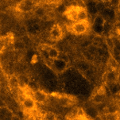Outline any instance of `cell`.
I'll list each match as a JSON object with an SVG mask.
<instances>
[{
	"label": "cell",
	"mask_w": 120,
	"mask_h": 120,
	"mask_svg": "<svg viewBox=\"0 0 120 120\" xmlns=\"http://www.w3.org/2000/svg\"><path fill=\"white\" fill-rule=\"evenodd\" d=\"M89 28V22L86 21H78L73 22L68 26V30L76 35H82L86 34Z\"/></svg>",
	"instance_id": "obj_1"
},
{
	"label": "cell",
	"mask_w": 120,
	"mask_h": 120,
	"mask_svg": "<svg viewBox=\"0 0 120 120\" xmlns=\"http://www.w3.org/2000/svg\"><path fill=\"white\" fill-rule=\"evenodd\" d=\"M35 3L34 0H21L16 6V11L19 13H29L33 11Z\"/></svg>",
	"instance_id": "obj_2"
},
{
	"label": "cell",
	"mask_w": 120,
	"mask_h": 120,
	"mask_svg": "<svg viewBox=\"0 0 120 120\" xmlns=\"http://www.w3.org/2000/svg\"><path fill=\"white\" fill-rule=\"evenodd\" d=\"M49 36L51 40L57 41L63 38V30L58 24H55L52 26L49 32Z\"/></svg>",
	"instance_id": "obj_3"
},
{
	"label": "cell",
	"mask_w": 120,
	"mask_h": 120,
	"mask_svg": "<svg viewBox=\"0 0 120 120\" xmlns=\"http://www.w3.org/2000/svg\"><path fill=\"white\" fill-rule=\"evenodd\" d=\"M80 7H73V6H70L67 8L66 11L64 12V15L68 19L73 22H78V12Z\"/></svg>",
	"instance_id": "obj_4"
},
{
	"label": "cell",
	"mask_w": 120,
	"mask_h": 120,
	"mask_svg": "<svg viewBox=\"0 0 120 120\" xmlns=\"http://www.w3.org/2000/svg\"><path fill=\"white\" fill-rule=\"evenodd\" d=\"M36 101L34 99V97H31L30 95H26L22 101V106L26 110L30 111H32L36 108Z\"/></svg>",
	"instance_id": "obj_5"
},
{
	"label": "cell",
	"mask_w": 120,
	"mask_h": 120,
	"mask_svg": "<svg viewBox=\"0 0 120 120\" xmlns=\"http://www.w3.org/2000/svg\"><path fill=\"white\" fill-rule=\"evenodd\" d=\"M104 19L101 16H97L93 23V29L96 34H100L104 29Z\"/></svg>",
	"instance_id": "obj_6"
},
{
	"label": "cell",
	"mask_w": 120,
	"mask_h": 120,
	"mask_svg": "<svg viewBox=\"0 0 120 120\" xmlns=\"http://www.w3.org/2000/svg\"><path fill=\"white\" fill-rule=\"evenodd\" d=\"M33 97L38 103H44L47 100L48 95L41 90H36L33 92Z\"/></svg>",
	"instance_id": "obj_7"
},
{
	"label": "cell",
	"mask_w": 120,
	"mask_h": 120,
	"mask_svg": "<svg viewBox=\"0 0 120 120\" xmlns=\"http://www.w3.org/2000/svg\"><path fill=\"white\" fill-rule=\"evenodd\" d=\"M46 50L45 51L47 52L48 56L49 59L51 60H56V59L59 58V55H60V52H59L58 49H56V48L52 47V46H46Z\"/></svg>",
	"instance_id": "obj_8"
},
{
	"label": "cell",
	"mask_w": 120,
	"mask_h": 120,
	"mask_svg": "<svg viewBox=\"0 0 120 120\" xmlns=\"http://www.w3.org/2000/svg\"><path fill=\"white\" fill-rule=\"evenodd\" d=\"M92 103H94L95 104H99L102 103L103 101L105 100V94L104 91H99L98 92H96L95 95H93L92 96Z\"/></svg>",
	"instance_id": "obj_9"
},
{
	"label": "cell",
	"mask_w": 120,
	"mask_h": 120,
	"mask_svg": "<svg viewBox=\"0 0 120 120\" xmlns=\"http://www.w3.org/2000/svg\"><path fill=\"white\" fill-rule=\"evenodd\" d=\"M87 20V11L86 8L80 7L78 12V21H86Z\"/></svg>",
	"instance_id": "obj_10"
},
{
	"label": "cell",
	"mask_w": 120,
	"mask_h": 120,
	"mask_svg": "<svg viewBox=\"0 0 120 120\" xmlns=\"http://www.w3.org/2000/svg\"><path fill=\"white\" fill-rule=\"evenodd\" d=\"M44 120H57V116L54 112L52 111H47L43 115Z\"/></svg>",
	"instance_id": "obj_11"
},
{
	"label": "cell",
	"mask_w": 120,
	"mask_h": 120,
	"mask_svg": "<svg viewBox=\"0 0 120 120\" xmlns=\"http://www.w3.org/2000/svg\"><path fill=\"white\" fill-rule=\"evenodd\" d=\"M107 79L110 81V82L115 83V81L116 80V79H117L116 73H115V71L112 70V71H111V72H109L108 73H107Z\"/></svg>",
	"instance_id": "obj_12"
},
{
	"label": "cell",
	"mask_w": 120,
	"mask_h": 120,
	"mask_svg": "<svg viewBox=\"0 0 120 120\" xmlns=\"http://www.w3.org/2000/svg\"><path fill=\"white\" fill-rule=\"evenodd\" d=\"M119 113H109L106 114V119L107 120H119Z\"/></svg>",
	"instance_id": "obj_13"
},
{
	"label": "cell",
	"mask_w": 120,
	"mask_h": 120,
	"mask_svg": "<svg viewBox=\"0 0 120 120\" xmlns=\"http://www.w3.org/2000/svg\"><path fill=\"white\" fill-rule=\"evenodd\" d=\"M10 84L11 85V87H16L18 86V80L17 79V77L15 76H12L10 79Z\"/></svg>",
	"instance_id": "obj_14"
},
{
	"label": "cell",
	"mask_w": 120,
	"mask_h": 120,
	"mask_svg": "<svg viewBox=\"0 0 120 120\" xmlns=\"http://www.w3.org/2000/svg\"><path fill=\"white\" fill-rule=\"evenodd\" d=\"M36 15L39 18H42L43 16L45 15V11L43 7H38L36 10Z\"/></svg>",
	"instance_id": "obj_15"
},
{
	"label": "cell",
	"mask_w": 120,
	"mask_h": 120,
	"mask_svg": "<svg viewBox=\"0 0 120 120\" xmlns=\"http://www.w3.org/2000/svg\"><path fill=\"white\" fill-rule=\"evenodd\" d=\"M115 18L117 19V22H120V11L118 10L115 14Z\"/></svg>",
	"instance_id": "obj_16"
},
{
	"label": "cell",
	"mask_w": 120,
	"mask_h": 120,
	"mask_svg": "<svg viewBox=\"0 0 120 120\" xmlns=\"http://www.w3.org/2000/svg\"><path fill=\"white\" fill-rule=\"evenodd\" d=\"M111 0H99V2H100V3H107V2H110Z\"/></svg>",
	"instance_id": "obj_17"
},
{
	"label": "cell",
	"mask_w": 120,
	"mask_h": 120,
	"mask_svg": "<svg viewBox=\"0 0 120 120\" xmlns=\"http://www.w3.org/2000/svg\"><path fill=\"white\" fill-rule=\"evenodd\" d=\"M118 10H119V11H120V3H119V6H118Z\"/></svg>",
	"instance_id": "obj_18"
},
{
	"label": "cell",
	"mask_w": 120,
	"mask_h": 120,
	"mask_svg": "<svg viewBox=\"0 0 120 120\" xmlns=\"http://www.w3.org/2000/svg\"><path fill=\"white\" fill-rule=\"evenodd\" d=\"M91 1H92V2H97V1H99V0H91Z\"/></svg>",
	"instance_id": "obj_19"
},
{
	"label": "cell",
	"mask_w": 120,
	"mask_h": 120,
	"mask_svg": "<svg viewBox=\"0 0 120 120\" xmlns=\"http://www.w3.org/2000/svg\"><path fill=\"white\" fill-rule=\"evenodd\" d=\"M119 118H120V110H119Z\"/></svg>",
	"instance_id": "obj_20"
},
{
	"label": "cell",
	"mask_w": 120,
	"mask_h": 120,
	"mask_svg": "<svg viewBox=\"0 0 120 120\" xmlns=\"http://www.w3.org/2000/svg\"><path fill=\"white\" fill-rule=\"evenodd\" d=\"M30 120H35V119H30Z\"/></svg>",
	"instance_id": "obj_21"
}]
</instances>
